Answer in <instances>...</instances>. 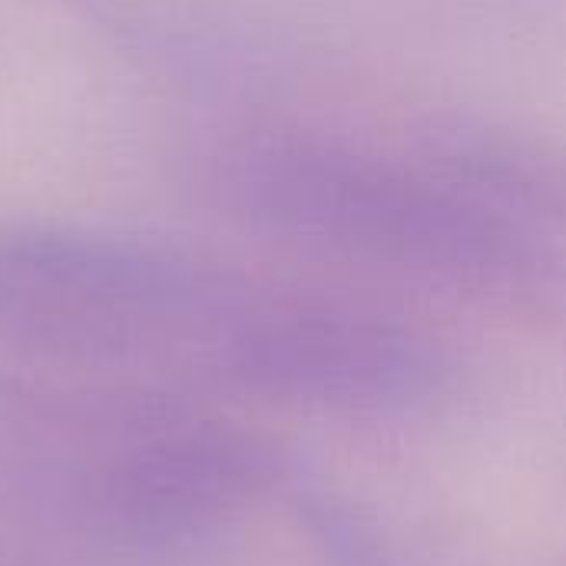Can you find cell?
I'll return each instance as SVG.
<instances>
[{"label": "cell", "mask_w": 566, "mask_h": 566, "mask_svg": "<svg viewBox=\"0 0 566 566\" xmlns=\"http://www.w3.org/2000/svg\"><path fill=\"white\" fill-rule=\"evenodd\" d=\"M40 494L83 534L123 547L196 537L275 478L262 441L166 395L10 401Z\"/></svg>", "instance_id": "3"}, {"label": "cell", "mask_w": 566, "mask_h": 566, "mask_svg": "<svg viewBox=\"0 0 566 566\" xmlns=\"http://www.w3.org/2000/svg\"><path fill=\"white\" fill-rule=\"evenodd\" d=\"M421 163L481 202L544 235L566 226V146L471 116H434L418 129Z\"/></svg>", "instance_id": "5"}, {"label": "cell", "mask_w": 566, "mask_h": 566, "mask_svg": "<svg viewBox=\"0 0 566 566\" xmlns=\"http://www.w3.org/2000/svg\"><path fill=\"white\" fill-rule=\"evenodd\" d=\"M0 566H7V564H0Z\"/></svg>", "instance_id": "6"}, {"label": "cell", "mask_w": 566, "mask_h": 566, "mask_svg": "<svg viewBox=\"0 0 566 566\" xmlns=\"http://www.w3.org/2000/svg\"><path fill=\"white\" fill-rule=\"evenodd\" d=\"M252 282L166 242L73 226H0V342L99 375L216 371Z\"/></svg>", "instance_id": "2"}, {"label": "cell", "mask_w": 566, "mask_h": 566, "mask_svg": "<svg viewBox=\"0 0 566 566\" xmlns=\"http://www.w3.org/2000/svg\"><path fill=\"white\" fill-rule=\"evenodd\" d=\"M192 192L269 239L478 292L547 295L566 282L547 235L428 163L295 126H232L189 153Z\"/></svg>", "instance_id": "1"}, {"label": "cell", "mask_w": 566, "mask_h": 566, "mask_svg": "<svg viewBox=\"0 0 566 566\" xmlns=\"http://www.w3.org/2000/svg\"><path fill=\"white\" fill-rule=\"evenodd\" d=\"M448 371L441 345L411 325L262 289H252L216 358L219 378L338 411L415 408Z\"/></svg>", "instance_id": "4"}]
</instances>
